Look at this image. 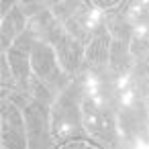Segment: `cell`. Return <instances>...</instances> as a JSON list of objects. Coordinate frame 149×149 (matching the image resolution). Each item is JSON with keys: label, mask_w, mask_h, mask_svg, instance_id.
<instances>
[{"label": "cell", "mask_w": 149, "mask_h": 149, "mask_svg": "<svg viewBox=\"0 0 149 149\" xmlns=\"http://www.w3.org/2000/svg\"><path fill=\"white\" fill-rule=\"evenodd\" d=\"M80 108L76 104V98L70 94H63L59 98V102L55 104L53 110V135L57 139H68V137H76L78 141H84L80 137Z\"/></svg>", "instance_id": "6da1fadb"}, {"label": "cell", "mask_w": 149, "mask_h": 149, "mask_svg": "<svg viewBox=\"0 0 149 149\" xmlns=\"http://www.w3.org/2000/svg\"><path fill=\"white\" fill-rule=\"evenodd\" d=\"M27 116V133H29V147H49L47 135V108L43 102L27 100L23 106Z\"/></svg>", "instance_id": "7a4b0ae2"}, {"label": "cell", "mask_w": 149, "mask_h": 149, "mask_svg": "<svg viewBox=\"0 0 149 149\" xmlns=\"http://www.w3.org/2000/svg\"><path fill=\"white\" fill-rule=\"evenodd\" d=\"M31 65L37 74V78L45 82H57L59 84V68L55 61V55L49 45L45 43H35L31 49Z\"/></svg>", "instance_id": "3957f363"}, {"label": "cell", "mask_w": 149, "mask_h": 149, "mask_svg": "<svg viewBox=\"0 0 149 149\" xmlns=\"http://www.w3.org/2000/svg\"><path fill=\"white\" fill-rule=\"evenodd\" d=\"M110 55V37L104 31V25L96 27V37L90 39V47H88V63L92 68H100L108 61Z\"/></svg>", "instance_id": "277c9868"}, {"label": "cell", "mask_w": 149, "mask_h": 149, "mask_svg": "<svg viewBox=\"0 0 149 149\" xmlns=\"http://www.w3.org/2000/svg\"><path fill=\"white\" fill-rule=\"evenodd\" d=\"M55 47H57V53H59V59H61L63 68H65L70 74H74V72L78 70L80 61H82V53H84L82 43H78V41H74V39H70V37L63 35V37L55 43Z\"/></svg>", "instance_id": "5b68a950"}, {"label": "cell", "mask_w": 149, "mask_h": 149, "mask_svg": "<svg viewBox=\"0 0 149 149\" xmlns=\"http://www.w3.org/2000/svg\"><path fill=\"white\" fill-rule=\"evenodd\" d=\"M27 49L19 47V45H13L8 49V59H10V65H13V74L17 78V82L21 84L23 90H27V86L31 84V76H29V59H27Z\"/></svg>", "instance_id": "8992f818"}, {"label": "cell", "mask_w": 149, "mask_h": 149, "mask_svg": "<svg viewBox=\"0 0 149 149\" xmlns=\"http://www.w3.org/2000/svg\"><path fill=\"white\" fill-rule=\"evenodd\" d=\"M25 29V17H23V10H19L17 6L10 10V15L4 19L2 23V47L8 49V39L15 37V33L23 31Z\"/></svg>", "instance_id": "52a82bcc"}, {"label": "cell", "mask_w": 149, "mask_h": 149, "mask_svg": "<svg viewBox=\"0 0 149 149\" xmlns=\"http://www.w3.org/2000/svg\"><path fill=\"white\" fill-rule=\"evenodd\" d=\"M2 131H17L25 135V123L15 104H2Z\"/></svg>", "instance_id": "ba28073f"}, {"label": "cell", "mask_w": 149, "mask_h": 149, "mask_svg": "<svg viewBox=\"0 0 149 149\" xmlns=\"http://www.w3.org/2000/svg\"><path fill=\"white\" fill-rule=\"evenodd\" d=\"M65 27H68V31H70V33L76 37V41H78V43H88V41H90V35H88V31H84L86 27H82L78 19H68Z\"/></svg>", "instance_id": "9c48e42d"}, {"label": "cell", "mask_w": 149, "mask_h": 149, "mask_svg": "<svg viewBox=\"0 0 149 149\" xmlns=\"http://www.w3.org/2000/svg\"><path fill=\"white\" fill-rule=\"evenodd\" d=\"M31 90H33V94H35V98L39 100V102H43V104H49L51 102V92L41 84V80L37 78V76H33L31 78Z\"/></svg>", "instance_id": "30bf717a"}, {"label": "cell", "mask_w": 149, "mask_h": 149, "mask_svg": "<svg viewBox=\"0 0 149 149\" xmlns=\"http://www.w3.org/2000/svg\"><path fill=\"white\" fill-rule=\"evenodd\" d=\"M76 6H78L76 2H61V4H55L53 15H55V17H68V15L72 13V8H76Z\"/></svg>", "instance_id": "8fae6325"}, {"label": "cell", "mask_w": 149, "mask_h": 149, "mask_svg": "<svg viewBox=\"0 0 149 149\" xmlns=\"http://www.w3.org/2000/svg\"><path fill=\"white\" fill-rule=\"evenodd\" d=\"M8 59H2V86L6 88L8 84L13 86V78H10V74H8V63H6Z\"/></svg>", "instance_id": "7c38bea8"}, {"label": "cell", "mask_w": 149, "mask_h": 149, "mask_svg": "<svg viewBox=\"0 0 149 149\" xmlns=\"http://www.w3.org/2000/svg\"><path fill=\"white\" fill-rule=\"evenodd\" d=\"M39 8H41V4H27L25 10H23V15H35Z\"/></svg>", "instance_id": "4fadbf2b"}]
</instances>
